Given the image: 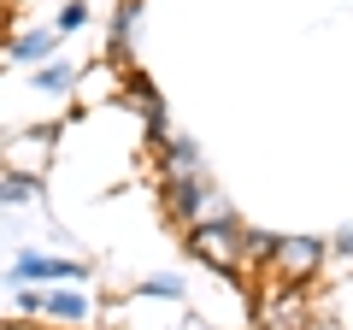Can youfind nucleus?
I'll use <instances>...</instances> for the list:
<instances>
[{
    "label": "nucleus",
    "instance_id": "nucleus-1",
    "mask_svg": "<svg viewBox=\"0 0 353 330\" xmlns=\"http://www.w3.org/2000/svg\"><path fill=\"white\" fill-rule=\"evenodd\" d=\"M194 254H201V260H212V266L218 271H236L241 266V254H248V230H241L236 224V218H206V224H194Z\"/></svg>",
    "mask_w": 353,
    "mask_h": 330
},
{
    "label": "nucleus",
    "instance_id": "nucleus-2",
    "mask_svg": "<svg viewBox=\"0 0 353 330\" xmlns=\"http://www.w3.org/2000/svg\"><path fill=\"white\" fill-rule=\"evenodd\" d=\"M271 254H277L289 271H312L318 260H324V248H318L312 236H289V242H271Z\"/></svg>",
    "mask_w": 353,
    "mask_h": 330
},
{
    "label": "nucleus",
    "instance_id": "nucleus-3",
    "mask_svg": "<svg viewBox=\"0 0 353 330\" xmlns=\"http://www.w3.org/2000/svg\"><path fill=\"white\" fill-rule=\"evenodd\" d=\"M18 278H30V283H36V278H83V266H71V260H48V254H24V260H18Z\"/></svg>",
    "mask_w": 353,
    "mask_h": 330
},
{
    "label": "nucleus",
    "instance_id": "nucleus-4",
    "mask_svg": "<svg viewBox=\"0 0 353 330\" xmlns=\"http://www.w3.org/2000/svg\"><path fill=\"white\" fill-rule=\"evenodd\" d=\"M48 313H53V318H83L88 307H83V295H71V289H59V295H48Z\"/></svg>",
    "mask_w": 353,
    "mask_h": 330
},
{
    "label": "nucleus",
    "instance_id": "nucleus-5",
    "mask_svg": "<svg viewBox=\"0 0 353 330\" xmlns=\"http://www.w3.org/2000/svg\"><path fill=\"white\" fill-rule=\"evenodd\" d=\"M0 201H6V206L36 201V183H30V177H0Z\"/></svg>",
    "mask_w": 353,
    "mask_h": 330
},
{
    "label": "nucleus",
    "instance_id": "nucleus-6",
    "mask_svg": "<svg viewBox=\"0 0 353 330\" xmlns=\"http://www.w3.org/2000/svg\"><path fill=\"white\" fill-rule=\"evenodd\" d=\"M48 48H53V36H41V30H36V36H24L12 48V59H48Z\"/></svg>",
    "mask_w": 353,
    "mask_h": 330
},
{
    "label": "nucleus",
    "instance_id": "nucleus-7",
    "mask_svg": "<svg viewBox=\"0 0 353 330\" xmlns=\"http://www.w3.org/2000/svg\"><path fill=\"white\" fill-rule=\"evenodd\" d=\"M41 83H48V89H65V83H71V71H65V65H48V71H41Z\"/></svg>",
    "mask_w": 353,
    "mask_h": 330
},
{
    "label": "nucleus",
    "instance_id": "nucleus-8",
    "mask_svg": "<svg viewBox=\"0 0 353 330\" xmlns=\"http://www.w3.org/2000/svg\"><path fill=\"white\" fill-rule=\"evenodd\" d=\"M336 248H341V254H353V230H341V236H336Z\"/></svg>",
    "mask_w": 353,
    "mask_h": 330
}]
</instances>
